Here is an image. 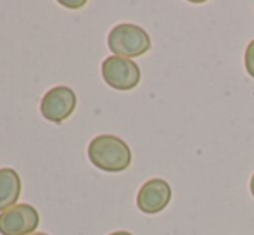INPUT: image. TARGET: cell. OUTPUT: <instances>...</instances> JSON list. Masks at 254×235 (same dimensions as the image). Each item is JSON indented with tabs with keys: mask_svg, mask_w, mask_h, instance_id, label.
Here are the masks:
<instances>
[{
	"mask_svg": "<svg viewBox=\"0 0 254 235\" xmlns=\"http://www.w3.org/2000/svg\"><path fill=\"white\" fill-rule=\"evenodd\" d=\"M88 159L95 168L107 173H121L130 168L131 151L116 135H99L88 144Z\"/></svg>",
	"mask_w": 254,
	"mask_h": 235,
	"instance_id": "cell-1",
	"label": "cell"
},
{
	"mask_svg": "<svg viewBox=\"0 0 254 235\" xmlns=\"http://www.w3.org/2000/svg\"><path fill=\"white\" fill-rule=\"evenodd\" d=\"M107 47L118 58L133 59L147 54L152 42L144 28L131 23H120L107 35Z\"/></svg>",
	"mask_w": 254,
	"mask_h": 235,
	"instance_id": "cell-2",
	"label": "cell"
},
{
	"mask_svg": "<svg viewBox=\"0 0 254 235\" xmlns=\"http://www.w3.org/2000/svg\"><path fill=\"white\" fill-rule=\"evenodd\" d=\"M102 78L111 88L120 92L133 90L138 83H140V67L137 62L131 59L118 58V56H111V58L104 59L101 67Z\"/></svg>",
	"mask_w": 254,
	"mask_h": 235,
	"instance_id": "cell-3",
	"label": "cell"
},
{
	"mask_svg": "<svg viewBox=\"0 0 254 235\" xmlns=\"http://www.w3.org/2000/svg\"><path fill=\"white\" fill-rule=\"evenodd\" d=\"M40 225V215L31 204H16L0 213L2 235H30Z\"/></svg>",
	"mask_w": 254,
	"mask_h": 235,
	"instance_id": "cell-4",
	"label": "cell"
},
{
	"mask_svg": "<svg viewBox=\"0 0 254 235\" xmlns=\"http://www.w3.org/2000/svg\"><path fill=\"white\" fill-rule=\"evenodd\" d=\"M74 108H76V94L73 92V88L59 85L44 95L40 113L51 123H63L73 115Z\"/></svg>",
	"mask_w": 254,
	"mask_h": 235,
	"instance_id": "cell-5",
	"label": "cell"
},
{
	"mask_svg": "<svg viewBox=\"0 0 254 235\" xmlns=\"http://www.w3.org/2000/svg\"><path fill=\"white\" fill-rule=\"evenodd\" d=\"M171 202V187L163 178L147 180L137 194V208L145 215H157Z\"/></svg>",
	"mask_w": 254,
	"mask_h": 235,
	"instance_id": "cell-6",
	"label": "cell"
},
{
	"mask_svg": "<svg viewBox=\"0 0 254 235\" xmlns=\"http://www.w3.org/2000/svg\"><path fill=\"white\" fill-rule=\"evenodd\" d=\"M21 195V176L12 168H0V213L16 206Z\"/></svg>",
	"mask_w": 254,
	"mask_h": 235,
	"instance_id": "cell-7",
	"label": "cell"
},
{
	"mask_svg": "<svg viewBox=\"0 0 254 235\" xmlns=\"http://www.w3.org/2000/svg\"><path fill=\"white\" fill-rule=\"evenodd\" d=\"M244 64H246V71H248V74L251 78H254V40L249 42V45L246 47Z\"/></svg>",
	"mask_w": 254,
	"mask_h": 235,
	"instance_id": "cell-8",
	"label": "cell"
},
{
	"mask_svg": "<svg viewBox=\"0 0 254 235\" xmlns=\"http://www.w3.org/2000/svg\"><path fill=\"white\" fill-rule=\"evenodd\" d=\"M61 5L67 7V9H80L85 5V0H78V2H69V0H61Z\"/></svg>",
	"mask_w": 254,
	"mask_h": 235,
	"instance_id": "cell-9",
	"label": "cell"
},
{
	"mask_svg": "<svg viewBox=\"0 0 254 235\" xmlns=\"http://www.w3.org/2000/svg\"><path fill=\"white\" fill-rule=\"evenodd\" d=\"M249 190H251V195L254 197V175L251 176V181H249Z\"/></svg>",
	"mask_w": 254,
	"mask_h": 235,
	"instance_id": "cell-10",
	"label": "cell"
},
{
	"mask_svg": "<svg viewBox=\"0 0 254 235\" xmlns=\"http://www.w3.org/2000/svg\"><path fill=\"white\" fill-rule=\"evenodd\" d=\"M109 235H133V234L125 232V230H120V232H113V234H109Z\"/></svg>",
	"mask_w": 254,
	"mask_h": 235,
	"instance_id": "cell-11",
	"label": "cell"
},
{
	"mask_svg": "<svg viewBox=\"0 0 254 235\" xmlns=\"http://www.w3.org/2000/svg\"><path fill=\"white\" fill-rule=\"evenodd\" d=\"M30 235H47V234H42V232H35V234H30Z\"/></svg>",
	"mask_w": 254,
	"mask_h": 235,
	"instance_id": "cell-12",
	"label": "cell"
}]
</instances>
